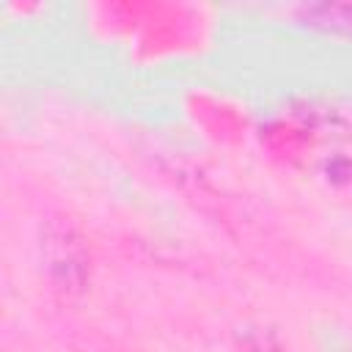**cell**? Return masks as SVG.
Wrapping results in <instances>:
<instances>
[{
    "mask_svg": "<svg viewBox=\"0 0 352 352\" xmlns=\"http://www.w3.org/2000/svg\"><path fill=\"white\" fill-rule=\"evenodd\" d=\"M38 256L47 289L60 300H77L91 280V250L69 217H47L38 234Z\"/></svg>",
    "mask_w": 352,
    "mask_h": 352,
    "instance_id": "obj_1",
    "label": "cell"
},
{
    "mask_svg": "<svg viewBox=\"0 0 352 352\" xmlns=\"http://www.w3.org/2000/svg\"><path fill=\"white\" fill-rule=\"evenodd\" d=\"M294 16L316 30L324 33H346L352 36V0H319V3H302L294 8Z\"/></svg>",
    "mask_w": 352,
    "mask_h": 352,
    "instance_id": "obj_2",
    "label": "cell"
},
{
    "mask_svg": "<svg viewBox=\"0 0 352 352\" xmlns=\"http://www.w3.org/2000/svg\"><path fill=\"white\" fill-rule=\"evenodd\" d=\"M327 179H333V182H349L352 179V162L336 157L333 162H327Z\"/></svg>",
    "mask_w": 352,
    "mask_h": 352,
    "instance_id": "obj_3",
    "label": "cell"
},
{
    "mask_svg": "<svg viewBox=\"0 0 352 352\" xmlns=\"http://www.w3.org/2000/svg\"><path fill=\"white\" fill-rule=\"evenodd\" d=\"M239 352H278V346L272 344V338H267V336H256V338H250Z\"/></svg>",
    "mask_w": 352,
    "mask_h": 352,
    "instance_id": "obj_4",
    "label": "cell"
}]
</instances>
